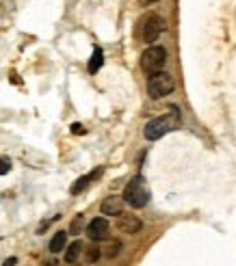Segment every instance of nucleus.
<instances>
[{
  "mask_svg": "<svg viewBox=\"0 0 236 266\" xmlns=\"http://www.w3.org/2000/svg\"><path fill=\"white\" fill-rule=\"evenodd\" d=\"M178 126H180V113H178V109L174 106L167 115H161V117L147 121L145 130H143V136H145L147 141H156V139H161V136L174 132Z\"/></svg>",
  "mask_w": 236,
  "mask_h": 266,
  "instance_id": "nucleus-1",
  "label": "nucleus"
},
{
  "mask_svg": "<svg viewBox=\"0 0 236 266\" xmlns=\"http://www.w3.org/2000/svg\"><path fill=\"white\" fill-rule=\"evenodd\" d=\"M124 201L132 208H143L149 201V186L141 175L132 178L124 189Z\"/></svg>",
  "mask_w": 236,
  "mask_h": 266,
  "instance_id": "nucleus-2",
  "label": "nucleus"
},
{
  "mask_svg": "<svg viewBox=\"0 0 236 266\" xmlns=\"http://www.w3.org/2000/svg\"><path fill=\"white\" fill-rule=\"evenodd\" d=\"M167 63V50L161 46H149L145 52L141 54V69L145 71L147 76L156 74V71H163Z\"/></svg>",
  "mask_w": 236,
  "mask_h": 266,
  "instance_id": "nucleus-3",
  "label": "nucleus"
},
{
  "mask_svg": "<svg viewBox=\"0 0 236 266\" xmlns=\"http://www.w3.org/2000/svg\"><path fill=\"white\" fill-rule=\"evenodd\" d=\"M174 84L176 82L171 78V74H167V71H156V74L147 78V93L152 100H161L174 91Z\"/></svg>",
  "mask_w": 236,
  "mask_h": 266,
  "instance_id": "nucleus-4",
  "label": "nucleus"
},
{
  "mask_svg": "<svg viewBox=\"0 0 236 266\" xmlns=\"http://www.w3.org/2000/svg\"><path fill=\"white\" fill-rule=\"evenodd\" d=\"M165 31V20L161 16H147V20L143 22V41L152 44L161 37V33Z\"/></svg>",
  "mask_w": 236,
  "mask_h": 266,
  "instance_id": "nucleus-5",
  "label": "nucleus"
},
{
  "mask_svg": "<svg viewBox=\"0 0 236 266\" xmlns=\"http://www.w3.org/2000/svg\"><path fill=\"white\" fill-rule=\"evenodd\" d=\"M109 221H106L104 217H98V219H94L87 225V229H85V232H87V236L94 242H102V240H106L109 238Z\"/></svg>",
  "mask_w": 236,
  "mask_h": 266,
  "instance_id": "nucleus-6",
  "label": "nucleus"
},
{
  "mask_svg": "<svg viewBox=\"0 0 236 266\" xmlns=\"http://www.w3.org/2000/svg\"><path fill=\"white\" fill-rule=\"evenodd\" d=\"M143 227V223L139 217H134V214H119L117 217V229L124 234H139Z\"/></svg>",
  "mask_w": 236,
  "mask_h": 266,
  "instance_id": "nucleus-7",
  "label": "nucleus"
},
{
  "mask_svg": "<svg viewBox=\"0 0 236 266\" xmlns=\"http://www.w3.org/2000/svg\"><path fill=\"white\" fill-rule=\"evenodd\" d=\"M100 210L106 217H119L121 212H124V199L117 197V195H111L102 201V206H100Z\"/></svg>",
  "mask_w": 236,
  "mask_h": 266,
  "instance_id": "nucleus-8",
  "label": "nucleus"
},
{
  "mask_svg": "<svg viewBox=\"0 0 236 266\" xmlns=\"http://www.w3.org/2000/svg\"><path fill=\"white\" fill-rule=\"evenodd\" d=\"M98 175H102V169H96V171H91L89 175L78 178V180H76V184L69 189V191H71V195H78V193H83V191L89 186V182H94V178H98Z\"/></svg>",
  "mask_w": 236,
  "mask_h": 266,
  "instance_id": "nucleus-9",
  "label": "nucleus"
},
{
  "mask_svg": "<svg viewBox=\"0 0 236 266\" xmlns=\"http://www.w3.org/2000/svg\"><path fill=\"white\" fill-rule=\"evenodd\" d=\"M67 247V232H56L54 234V238L50 240V251H52V253H59V251H63Z\"/></svg>",
  "mask_w": 236,
  "mask_h": 266,
  "instance_id": "nucleus-10",
  "label": "nucleus"
},
{
  "mask_svg": "<svg viewBox=\"0 0 236 266\" xmlns=\"http://www.w3.org/2000/svg\"><path fill=\"white\" fill-rule=\"evenodd\" d=\"M81 253H83V242H81V240L71 242L69 247H65V262H67V264H74Z\"/></svg>",
  "mask_w": 236,
  "mask_h": 266,
  "instance_id": "nucleus-11",
  "label": "nucleus"
},
{
  "mask_svg": "<svg viewBox=\"0 0 236 266\" xmlns=\"http://www.w3.org/2000/svg\"><path fill=\"white\" fill-rule=\"evenodd\" d=\"M102 63H104L102 50H100V48H94V54H91V59H89V71H91V74H96V71L102 67Z\"/></svg>",
  "mask_w": 236,
  "mask_h": 266,
  "instance_id": "nucleus-12",
  "label": "nucleus"
},
{
  "mask_svg": "<svg viewBox=\"0 0 236 266\" xmlns=\"http://www.w3.org/2000/svg\"><path fill=\"white\" fill-rule=\"evenodd\" d=\"M119 247H121V242H119V240H113L109 247H106V255H109V257L117 255V253H119Z\"/></svg>",
  "mask_w": 236,
  "mask_h": 266,
  "instance_id": "nucleus-13",
  "label": "nucleus"
},
{
  "mask_svg": "<svg viewBox=\"0 0 236 266\" xmlns=\"http://www.w3.org/2000/svg\"><path fill=\"white\" fill-rule=\"evenodd\" d=\"M9 171H11V160L9 158H5V156H0V175L9 173Z\"/></svg>",
  "mask_w": 236,
  "mask_h": 266,
  "instance_id": "nucleus-14",
  "label": "nucleus"
},
{
  "mask_svg": "<svg viewBox=\"0 0 236 266\" xmlns=\"http://www.w3.org/2000/svg\"><path fill=\"white\" fill-rule=\"evenodd\" d=\"M69 232H71V234H81V232H83V217H76L74 221H71Z\"/></svg>",
  "mask_w": 236,
  "mask_h": 266,
  "instance_id": "nucleus-15",
  "label": "nucleus"
},
{
  "mask_svg": "<svg viewBox=\"0 0 236 266\" xmlns=\"http://www.w3.org/2000/svg\"><path fill=\"white\" fill-rule=\"evenodd\" d=\"M100 257V247H89L87 251V262H96Z\"/></svg>",
  "mask_w": 236,
  "mask_h": 266,
  "instance_id": "nucleus-16",
  "label": "nucleus"
},
{
  "mask_svg": "<svg viewBox=\"0 0 236 266\" xmlns=\"http://www.w3.org/2000/svg\"><path fill=\"white\" fill-rule=\"evenodd\" d=\"M71 132H74V134H85L83 124H71Z\"/></svg>",
  "mask_w": 236,
  "mask_h": 266,
  "instance_id": "nucleus-17",
  "label": "nucleus"
},
{
  "mask_svg": "<svg viewBox=\"0 0 236 266\" xmlns=\"http://www.w3.org/2000/svg\"><path fill=\"white\" fill-rule=\"evenodd\" d=\"M16 264H18V257H7L3 262V266H16Z\"/></svg>",
  "mask_w": 236,
  "mask_h": 266,
  "instance_id": "nucleus-18",
  "label": "nucleus"
},
{
  "mask_svg": "<svg viewBox=\"0 0 236 266\" xmlns=\"http://www.w3.org/2000/svg\"><path fill=\"white\" fill-rule=\"evenodd\" d=\"M143 3H147V5H149V3H159V0H143Z\"/></svg>",
  "mask_w": 236,
  "mask_h": 266,
  "instance_id": "nucleus-19",
  "label": "nucleus"
}]
</instances>
